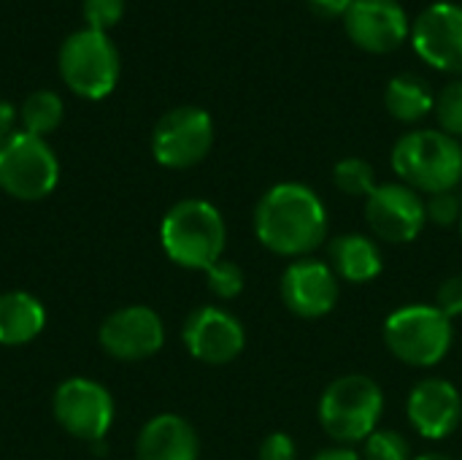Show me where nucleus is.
<instances>
[{"label":"nucleus","mask_w":462,"mask_h":460,"mask_svg":"<svg viewBox=\"0 0 462 460\" xmlns=\"http://www.w3.org/2000/svg\"><path fill=\"white\" fill-rule=\"evenodd\" d=\"M254 233L273 255L300 260L328 241V209L311 187L282 182L260 198Z\"/></svg>","instance_id":"obj_1"},{"label":"nucleus","mask_w":462,"mask_h":460,"mask_svg":"<svg viewBox=\"0 0 462 460\" xmlns=\"http://www.w3.org/2000/svg\"><path fill=\"white\" fill-rule=\"evenodd\" d=\"M225 241V220L219 209L203 198H184L173 203L160 225V244L181 268H211L217 260H222Z\"/></svg>","instance_id":"obj_2"},{"label":"nucleus","mask_w":462,"mask_h":460,"mask_svg":"<svg viewBox=\"0 0 462 460\" xmlns=\"http://www.w3.org/2000/svg\"><path fill=\"white\" fill-rule=\"evenodd\" d=\"M393 171L417 192H452L462 182V144L441 130H411L390 155Z\"/></svg>","instance_id":"obj_3"},{"label":"nucleus","mask_w":462,"mask_h":460,"mask_svg":"<svg viewBox=\"0 0 462 460\" xmlns=\"http://www.w3.org/2000/svg\"><path fill=\"white\" fill-rule=\"evenodd\" d=\"M384 415V393L376 380L365 374H346L333 380L319 399V426L322 431L352 447L365 442Z\"/></svg>","instance_id":"obj_4"},{"label":"nucleus","mask_w":462,"mask_h":460,"mask_svg":"<svg viewBox=\"0 0 462 460\" xmlns=\"http://www.w3.org/2000/svg\"><path fill=\"white\" fill-rule=\"evenodd\" d=\"M455 342L452 320L436 304H409L395 309L384 323L387 350L406 366L433 369L439 366Z\"/></svg>","instance_id":"obj_5"},{"label":"nucleus","mask_w":462,"mask_h":460,"mask_svg":"<svg viewBox=\"0 0 462 460\" xmlns=\"http://www.w3.org/2000/svg\"><path fill=\"white\" fill-rule=\"evenodd\" d=\"M57 65L68 89L87 100H100L111 95L122 73L116 43L106 33L89 27L73 30L62 41Z\"/></svg>","instance_id":"obj_6"},{"label":"nucleus","mask_w":462,"mask_h":460,"mask_svg":"<svg viewBox=\"0 0 462 460\" xmlns=\"http://www.w3.org/2000/svg\"><path fill=\"white\" fill-rule=\"evenodd\" d=\"M60 182V160L46 138L16 130L0 144V190L19 201H41Z\"/></svg>","instance_id":"obj_7"},{"label":"nucleus","mask_w":462,"mask_h":460,"mask_svg":"<svg viewBox=\"0 0 462 460\" xmlns=\"http://www.w3.org/2000/svg\"><path fill=\"white\" fill-rule=\"evenodd\" d=\"M214 146V119L200 106L165 111L152 130V155L160 165L184 171L208 157Z\"/></svg>","instance_id":"obj_8"},{"label":"nucleus","mask_w":462,"mask_h":460,"mask_svg":"<svg viewBox=\"0 0 462 460\" xmlns=\"http://www.w3.org/2000/svg\"><path fill=\"white\" fill-rule=\"evenodd\" d=\"M51 412H54V420L62 426V431L95 445V442H103L106 434L111 431L114 399L100 382L70 377L54 390Z\"/></svg>","instance_id":"obj_9"},{"label":"nucleus","mask_w":462,"mask_h":460,"mask_svg":"<svg viewBox=\"0 0 462 460\" xmlns=\"http://www.w3.org/2000/svg\"><path fill=\"white\" fill-rule=\"evenodd\" d=\"M365 222L379 241L409 244L428 222L425 201L403 182L376 184V190L365 198Z\"/></svg>","instance_id":"obj_10"},{"label":"nucleus","mask_w":462,"mask_h":460,"mask_svg":"<svg viewBox=\"0 0 462 460\" xmlns=\"http://www.w3.org/2000/svg\"><path fill=\"white\" fill-rule=\"evenodd\" d=\"M414 52L441 73H462V5L439 0L430 3L411 24Z\"/></svg>","instance_id":"obj_11"},{"label":"nucleus","mask_w":462,"mask_h":460,"mask_svg":"<svg viewBox=\"0 0 462 460\" xmlns=\"http://www.w3.org/2000/svg\"><path fill=\"white\" fill-rule=\"evenodd\" d=\"M349 41L368 54H390L411 35V22L398 0H352L341 19Z\"/></svg>","instance_id":"obj_12"},{"label":"nucleus","mask_w":462,"mask_h":460,"mask_svg":"<svg viewBox=\"0 0 462 460\" xmlns=\"http://www.w3.org/2000/svg\"><path fill=\"white\" fill-rule=\"evenodd\" d=\"M97 342L116 361H146L162 350L165 325L149 306H122L103 320Z\"/></svg>","instance_id":"obj_13"},{"label":"nucleus","mask_w":462,"mask_h":460,"mask_svg":"<svg viewBox=\"0 0 462 460\" xmlns=\"http://www.w3.org/2000/svg\"><path fill=\"white\" fill-rule=\"evenodd\" d=\"M181 339L187 352L206 366H225L246 347V331L241 320L219 306H198L187 317Z\"/></svg>","instance_id":"obj_14"},{"label":"nucleus","mask_w":462,"mask_h":460,"mask_svg":"<svg viewBox=\"0 0 462 460\" xmlns=\"http://www.w3.org/2000/svg\"><path fill=\"white\" fill-rule=\"evenodd\" d=\"M279 293L284 306L303 320H319L330 314L338 304V277L336 271L314 258H300L290 263L282 274Z\"/></svg>","instance_id":"obj_15"},{"label":"nucleus","mask_w":462,"mask_h":460,"mask_svg":"<svg viewBox=\"0 0 462 460\" xmlns=\"http://www.w3.org/2000/svg\"><path fill=\"white\" fill-rule=\"evenodd\" d=\"M406 415L414 431L430 442L449 439L462 423L460 390L441 377H428L417 382L406 401Z\"/></svg>","instance_id":"obj_16"},{"label":"nucleus","mask_w":462,"mask_h":460,"mask_svg":"<svg viewBox=\"0 0 462 460\" xmlns=\"http://www.w3.org/2000/svg\"><path fill=\"white\" fill-rule=\"evenodd\" d=\"M200 439L189 420L181 415H157L152 418L135 442L138 460H198Z\"/></svg>","instance_id":"obj_17"},{"label":"nucleus","mask_w":462,"mask_h":460,"mask_svg":"<svg viewBox=\"0 0 462 460\" xmlns=\"http://www.w3.org/2000/svg\"><path fill=\"white\" fill-rule=\"evenodd\" d=\"M328 258H330L328 266L336 271V277L349 282V285H368L384 268L379 244L363 233L336 236L328 247Z\"/></svg>","instance_id":"obj_18"},{"label":"nucleus","mask_w":462,"mask_h":460,"mask_svg":"<svg viewBox=\"0 0 462 460\" xmlns=\"http://www.w3.org/2000/svg\"><path fill=\"white\" fill-rule=\"evenodd\" d=\"M46 328L43 304L22 290H11L0 296V344L22 347L30 344Z\"/></svg>","instance_id":"obj_19"},{"label":"nucleus","mask_w":462,"mask_h":460,"mask_svg":"<svg viewBox=\"0 0 462 460\" xmlns=\"http://www.w3.org/2000/svg\"><path fill=\"white\" fill-rule=\"evenodd\" d=\"M384 106L393 119H398L403 125H417L433 111L436 95L422 76L398 73L390 79V84L384 89Z\"/></svg>","instance_id":"obj_20"},{"label":"nucleus","mask_w":462,"mask_h":460,"mask_svg":"<svg viewBox=\"0 0 462 460\" xmlns=\"http://www.w3.org/2000/svg\"><path fill=\"white\" fill-rule=\"evenodd\" d=\"M62 117H65V103L54 89L30 92L22 100V108H19V119H22L24 133L41 136V138L54 133L60 127V122H62Z\"/></svg>","instance_id":"obj_21"},{"label":"nucleus","mask_w":462,"mask_h":460,"mask_svg":"<svg viewBox=\"0 0 462 460\" xmlns=\"http://www.w3.org/2000/svg\"><path fill=\"white\" fill-rule=\"evenodd\" d=\"M336 187L349 198H368L376 190V174L374 165L363 157H344L333 168Z\"/></svg>","instance_id":"obj_22"},{"label":"nucleus","mask_w":462,"mask_h":460,"mask_svg":"<svg viewBox=\"0 0 462 460\" xmlns=\"http://www.w3.org/2000/svg\"><path fill=\"white\" fill-rule=\"evenodd\" d=\"M433 111L441 125V133L462 138V79H452L449 84L441 87Z\"/></svg>","instance_id":"obj_23"},{"label":"nucleus","mask_w":462,"mask_h":460,"mask_svg":"<svg viewBox=\"0 0 462 460\" xmlns=\"http://www.w3.org/2000/svg\"><path fill=\"white\" fill-rule=\"evenodd\" d=\"M206 274V282H208V290L219 298V301H233L244 293V285H246V277L241 271V266L230 263V260H217L211 268L203 271Z\"/></svg>","instance_id":"obj_24"},{"label":"nucleus","mask_w":462,"mask_h":460,"mask_svg":"<svg viewBox=\"0 0 462 460\" xmlns=\"http://www.w3.org/2000/svg\"><path fill=\"white\" fill-rule=\"evenodd\" d=\"M363 460H411V445L403 434L398 431H374L368 439H365V447H363Z\"/></svg>","instance_id":"obj_25"},{"label":"nucleus","mask_w":462,"mask_h":460,"mask_svg":"<svg viewBox=\"0 0 462 460\" xmlns=\"http://www.w3.org/2000/svg\"><path fill=\"white\" fill-rule=\"evenodd\" d=\"M125 0H84L81 3V16H84V27L106 33L108 27H114L122 14H125Z\"/></svg>","instance_id":"obj_26"},{"label":"nucleus","mask_w":462,"mask_h":460,"mask_svg":"<svg viewBox=\"0 0 462 460\" xmlns=\"http://www.w3.org/2000/svg\"><path fill=\"white\" fill-rule=\"evenodd\" d=\"M425 214H428V222L433 225H441V228H452L457 225L462 217L460 198L452 192H439V195H430V201L425 203Z\"/></svg>","instance_id":"obj_27"},{"label":"nucleus","mask_w":462,"mask_h":460,"mask_svg":"<svg viewBox=\"0 0 462 460\" xmlns=\"http://www.w3.org/2000/svg\"><path fill=\"white\" fill-rule=\"evenodd\" d=\"M257 460H298V447L290 434L273 431L263 439Z\"/></svg>","instance_id":"obj_28"},{"label":"nucleus","mask_w":462,"mask_h":460,"mask_svg":"<svg viewBox=\"0 0 462 460\" xmlns=\"http://www.w3.org/2000/svg\"><path fill=\"white\" fill-rule=\"evenodd\" d=\"M436 306L449 317H462V274L449 277L441 282V287L436 290Z\"/></svg>","instance_id":"obj_29"},{"label":"nucleus","mask_w":462,"mask_h":460,"mask_svg":"<svg viewBox=\"0 0 462 460\" xmlns=\"http://www.w3.org/2000/svg\"><path fill=\"white\" fill-rule=\"evenodd\" d=\"M306 5L319 16V19H344L352 0H306Z\"/></svg>","instance_id":"obj_30"},{"label":"nucleus","mask_w":462,"mask_h":460,"mask_svg":"<svg viewBox=\"0 0 462 460\" xmlns=\"http://www.w3.org/2000/svg\"><path fill=\"white\" fill-rule=\"evenodd\" d=\"M16 117H19L16 106L0 98V144H5L16 133Z\"/></svg>","instance_id":"obj_31"},{"label":"nucleus","mask_w":462,"mask_h":460,"mask_svg":"<svg viewBox=\"0 0 462 460\" xmlns=\"http://www.w3.org/2000/svg\"><path fill=\"white\" fill-rule=\"evenodd\" d=\"M311 460H363V455H357L352 447H344V445H338V447H328V450H319L317 455Z\"/></svg>","instance_id":"obj_32"},{"label":"nucleus","mask_w":462,"mask_h":460,"mask_svg":"<svg viewBox=\"0 0 462 460\" xmlns=\"http://www.w3.org/2000/svg\"><path fill=\"white\" fill-rule=\"evenodd\" d=\"M411 460H452L449 455H444V453H425V455H417V458Z\"/></svg>","instance_id":"obj_33"},{"label":"nucleus","mask_w":462,"mask_h":460,"mask_svg":"<svg viewBox=\"0 0 462 460\" xmlns=\"http://www.w3.org/2000/svg\"><path fill=\"white\" fill-rule=\"evenodd\" d=\"M460 233H462V217H460Z\"/></svg>","instance_id":"obj_34"}]
</instances>
